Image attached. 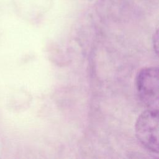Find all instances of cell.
<instances>
[{
    "label": "cell",
    "mask_w": 159,
    "mask_h": 159,
    "mask_svg": "<svg viewBox=\"0 0 159 159\" xmlns=\"http://www.w3.org/2000/svg\"><path fill=\"white\" fill-rule=\"evenodd\" d=\"M136 86L139 98L145 106L148 109L158 111V68L142 69L137 76Z\"/></svg>",
    "instance_id": "1"
},
{
    "label": "cell",
    "mask_w": 159,
    "mask_h": 159,
    "mask_svg": "<svg viewBox=\"0 0 159 159\" xmlns=\"http://www.w3.org/2000/svg\"><path fill=\"white\" fill-rule=\"evenodd\" d=\"M135 132L143 147L152 152L158 153V111L147 109L142 112L136 120Z\"/></svg>",
    "instance_id": "2"
}]
</instances>
